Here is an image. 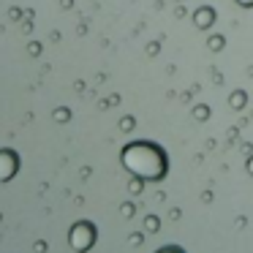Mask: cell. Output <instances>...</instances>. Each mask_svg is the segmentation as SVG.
Wrapping results in <instances>:
<instances>
[{
	"label": "cell",
	"mask_w": 253,
	"mask_h": 253,
	"mask_svg": "<svg viewBox=\"0 0 253 253\" xmlns=\"http://www.w3.org/2000/svg\"><path fill=\"white\" fill-rule=\"evenodd\" d=\"M161 253H180L177 248H166V251H161Z\"/></svg>",
	"instance_id": "2"
},
{
	"label": "cell",
	"mask_w": 253,
	"mask_h": 253,
	"mask_svg": "<svg viewBox=\"0 0 253 253\" xmlns=\"http://www.w3.org/2000/svg\"><path fill=\"white\" fill-rule=\"evenodd\" d=\"M123 164L139 177H147V180H161L166 171V158L158 147L153 144H144V142H136L131 147L123 150Z\"/></svg>",
	"instance_id": "1"
}]
</instances>
